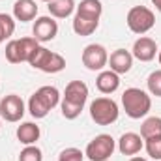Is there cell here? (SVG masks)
Instances as JSON below:
<instances>
[{
    "mask_svg": "<svg viewBox=\"0 0 161 161\" xmlns=\"http://www.w3.org/2000/svg\"><path fill=\"white\" fill-rule=\"evenodd\" d=\"M122 105H124V111L129 118L141 120L150 113L152 99H150L148 92H144L141 88H127L122 94Z\"/></svg>",
    "mask_w": 161,
    "mask_h": 161,
    "instance_id": "cell-1",
    "label": "cell"
},
{
    "mask_svg": "<svg viewBox=\"0 0 161 161\" xmlns=\"http://www.w3.org/2000/svg\"><path fill=\"white\" fill-rule=\"evenodd\" d=\"M118 105L113 97H96L92 103H90V116L92 120L96 122L97 125H111L118 120Z\"/></svg>",
    "mask_w": 161,
    "mask_h": 161,
    "instance_id": "cell-2",
    "label": "cell"
},
{
    "mask_svg": "<svg viewBox=\"0 0 161 161\" xmlns=\"http://www.w3.org/2000/svg\"><path fill=\"white\" fill-rule=\"evenodd\" d=\"M125 23L129 26V30L133 34H146L154 28L156 25V15L150 8L146 6H133L129 11H127V17H125Z\"/></svg>",
    "mask_w": 161,
    "mask_h": 161,
    "instance_id": "cell-3",
    "label": "cell"
},
{
    "mask_svg": "<svg viewBox=\"0 0 161 161\" xmlns=\"http://www.w3.org/2000/svg\"><path fill=\"white\" fill-rule=\"evenodd\" d=\"M114 148H116V141H114L111 135L101 133V135L94 137V139L88 142V146H86V150H84V156L90 161H107L113 156Z\"/></svg>",
    "mask_w": 161,
    "mask_h": 161,
    "instance_id": "cell-4",
    "label": "cell"
},
{
    "mask_svg": "<svg viewBox=\"0 0 161 161\" xmlns=\"http://www.w3.org/2000/svg\"><path fill=\"white\" fill-rule=\"evenodd\" d=\"M109 64V53L99 43H90L82 51V66L90 71H103Z\"/></svg>",
    "mask_w": 161,
    "mask_h": 161,
    "instance_id": "cell-5",
    "label": "cell"
},
{
    "mask_svg": "<svg viewBox=\"0 0 161 161\" xmlns=\"http://www.w3.org/2000/svg\"><path fill=\"white\" fill-rule=\"evenodd\" d=\"M25 116V101L17 94H8L0 99V118L6 122H19Z\"/></svg>",
    "mask_w": 161,
    "mask_h": 161,
    "instance_id": "cell-6",
    "label": "cell"
},
{
    "mask_svg": "<svg viewBox=\"0 0 161 161\" xmlns=\"http://www.w3.org/2000/svg\"><path fill=\"white\" fill-rule=\"evenodd\" d=\"M32 38L40 41V43H47V41H53L58 34V23L54 21V17L51 15H43L38 17L34 21V26H32Z\"/></svg>",
    "mask_w": 161,
    "mask_h": 161,
    "instance_id": "cell-7",
    "label": "cell"
},
{
    "mask_svg": "<svg viewBox=\"0 0 161 161\" xmlns=\"http://www.w3.org/2000/svg\"><path fill=\"white\" fill-rule=\"evenodd\" d=\"M158 51H159V49H158L156 41L152 40V38H148V36H141L139 40L133 43L131 54H133V58H137V60H141V62H150V60L156 58Z\"/></svg>",
    "mask_w": 161,
    "mask_h": 161,
    "instance_id": "cell-8",
    "label": "cell"
},
{
    "mask_svg": "<svg viewBox=\"0 0 161 161\" xmlns=\"http://www.w3.org/2000/svg\"><path fill=\"white\" fill-rule=\"evenodd\" d=\"M107 66H111V71H114L118 75H124L133 68V54L129 51H125V49H116V51L111 53Z\"/></svg>",
    "mask_w": 161,
    "mask_h": 161,
    "instance_id": "cell-9",
    "label": "cell"
},
{
    "mask_svg": "<svg viewBox=\"0 0 161 161\" xmlns=\"http://www.w3.org/2000/svg\"><path fill=\"white\" fill-rule=\"evenodd\" d=\"M142 141L144 139L141 135H137L133 131H127V133H124L120 139H118V150H120V154H124V156H137L142 150V146H144Z\"/></svg>",
    "mask_w": 161,
    "mask_h": 161,
    "instance_id": "cell-10",
    "label": "cell"
},
{
    "mask_svg": "<svg viewBox=\"0 0 161 161\" xmlns=\"http://www.w3.org/2000/svg\"><path fill=\"white\" fill-rule=\"evenodd\" d=\"M64 99L84 107V103L88 99V86H86V82H82V80H71V82H68L66 90H64Z\"/></svg>",
    "mask_w": 161,
    "mask_h": 161,
    "instance_id": "cell-11",
    "label": "cell"
},
{
    "mask_svg": "<svg viewBox=\"0 0 161 161\" xmlns=\"http://www.w3.org/2000/svg\"><path fill=\"white\" fill-rule=\"evenodd\" d=\"M38 15V4L36 0H17L13 4V19L21 23L34 21Z\"/></svg>",
    "mask_w": 161,
    "mask_h": 161,
    "instance_id": "cell-12",
    "label": "cell"
},
{
    "mask_svg": "<svg viewBox=\"0 0 161 161\" xmlns=\"http://www.w3.org/2000/svg\"><path fill=\"white\" fill-rule=\"evenodd\" d=\"M96 86L101 94H113L120 86V75L111 69H103V71H99V75L96 79Z\"/></svg>",
    "mask_w": 161,
    "mask_h": 161,
    "instance_id": "cell-13",
    "label": "cell"
},
{
    "mask_svg": "<svg viewBox=\"0 0 161 161\" xmlns=\"http://www.w3.org/2000/svg\"><path fill=\"white\" fill-rule=\"evenodd\" d=\"M34 96H36V99L40 101L49 113L60 103V92H58L56 86H49V84L47 86H41V88H38L34 92Z\"/></svg>",
    "mask_w": 161,
    "mask_h": 161,
    "instance_id": "cell-14",
    "label": "cell"
},
{
    "mask_svg": "<svg viewBox=\"0 0 161 161\" xmlns=\"http://www.w3.org/2000/svg\"><path fill=\"white\" fill-rule=\"evenodd\" d=\"M41 131H40V125L34 124V122H23L19 127H17V139L21 144L25 146H30V144H36L38 139H40Z\"/></svg>",
    "mask_w": 161,
    "mask_h": 161,
    "instance_id": "cell-15",
    "label": "cell"
},
{
    "mask_svg": "<svg viewBox=\"0 0 161 161\" xmlns=\"http://www.w3.org/2000/svg\"><path fill=\"white\" fill-rule=\"evenodd\" d=\"M99 26V19H92V17H84V15H79L75 13L73 17V32L77 36H92Z\"/></svg>",
    "mask_w": 161,
    "mask_h": 161,
    "instance_id": "cell-16",
    "label": "cell"
},
{
    "mask_svg": "<svg viewBox=\"0 0 161 161\" xmlns=\"http://www.w3.org/2000/svg\"><path fill=\"white\" fill-rule=\"evenodd\" d=\"M75 0H51L47 4V9L51 13V17L54 19H66L75 11Z\"/></svg>",
    "mask_w": 161,
    "mask_h": 161,
    "instance_id": "cell-17",
    "label": "cell"
},
{
    "mask_svg": "<svg viewBox=\"0 0 161 161\" xmlns=\"http://www.w3.org/2000/svg\"><path fill=\"white\" fill-rule=\"evenodd\" d=\"M79 15L84 17H92V19H99L103 13V4L99 0H80V4L75 8Z\"/></svg>",
    "mask_w": 161,
    "mask_h": 161,
    "instance_id": "cell-18",
    "label": "cell"
},
{
    "mask_svg": "<svg viewBox=\"0 0 161 161\" xmlns=\"http://www.w3.org/2000/svg\"><path fill=\"white\" fill-rule=\"evenodd\" d=\"M141 137L146 139H156L161 137V118L159 116H148L141 125Z\"/></svg>",
    "mask_w": 161,
    "mask_h": 161,
    "instance_id": "cell-19",
    "label": "cell"
},
{
    "mask_svg": "<svg viewBox=\"0 0 161 161\" xmlns=\"http://www.w3.org/2000/svg\"><path fill=\"white\" fill-rule=\"evenodd\" d=\"M64 68H66V58L62 54L51 51L49 56H47V60L43 62V66L40 68V71H43V73H58Z\"/></svg>",
    "mask_w": 161,
    "mask_h": 161,
    "instance_id": "cell-20",
    "label": "cell"
},
{
    "mask_svg": "<svg viewBox=\"0 0 161 161\" xmlns=\"http://www.w3.org/2000/svg\"><path fill=\"white\" fill-rule=\"evenodd\" d=\"M40 45V41L36 38H21L17 40V49H19V56H21V62H28L30 54L34 53V49Z\"/></svg>",
    "mask_w": 161,
    "mask_h": 161,
    "instance_id": "cell-21",
    "label": "cell"
},
{
    "mask_svg": "<svg viewBox=\"0 0 161 161\" xmlns=\"http://www.w3.org/2000/svg\"><path fill=\"white\" fill-rule=\"evenodd\" d=\"M15 32V19L8 13H0V43L11 38Z\"/></svg>",
    "mask_w": 161,
    "mask_h": 161,
    "instance_id": "cell-22",
    "label": "cell"
},
{
    "mask_svg": "<svg viewBox=\"0 0 161 161\" xmlns=\"http://www.w3.org/2000/svg\"><path fill=\"white\" fill-rule=\"evenodd\" d=\"M49 49L47 47H43V45H38L36 49H34V53L30 54V58H28V64L34 68V69H40L41 66H43V62L47 60V56H49Z\"/></svg>",
    "mask_w": 161,
    "mask_h": 161,
    "instance_id": "cell-23",
    "label": "cell"
},
{
    "mask_svg": "<svg viewBox=\"0 0 161 161\" xmlns=\"http://www.w3.org/2000/svg\"><path fill=\"white\" fill-rule=\"evenodd\" d=\"M60 109H62V116H64L66 120H75L80 113H82V109H84V107H80V105H77V103H71V101L62 99Z\"/></svg>",
    "mask_w": 161,
    "mask_h": 161,
    "instance_id": "cell-24",
    "label": "cell"
},
{
    "mask_svg": "<svg viewBox=\"0 0 161 161\" xmlns=\"http://www.w3.org/2000/svg\"><path fill=\"white\" fill-rule=\"evenodd\" d=\"M146 86H148V92L156 97H161V69H156L148 75L146 79Z\"/></svg>",
    "mask_w": 161,
    "mask_h": 161,
    "instance_id": "cell-25",
    "label": "cell"
},
{
    "mask_svg": "<svg viewBox=\"0 0 161 161\" xmlns=\"http://www.w3.org/2000/svg\"><path fill=\"white\" fill-rule=\"evenodd\" d=\"M19 161H43V154L36 144L25 146L19 154Z\"/></svg>",
    "mask_w": 161,
    "mask_h": 161,
    "instance_id": "cell-26",
    "label": "cell"
},
{
    "mask_svg": "<svg viewBox=\"0 0 161 161\" xmlns=\"http://www.w3.org/2000/svg\"><path fill=\"white\" fill-rule=\"evenodd\" d=\"M144 148L148 152V156L156 161H161V137H156V139H146L144 142Z\"/></svg>",
    "mask_w": 161,
    "mask_h": 161,
    "instance_id": "cell-27",
    "label": "cell"
},
{
    "mask_svg": "<svg viewBox=\"0 0 161 161\" xmlns=\"http://www.w3.org/2000/svg\"><path fill=\"white\" fill-rule=\"evenodd\" d=\"M58 161H84V152H80L79 148H75V146L64 148L58 154Z\"/></svg>",
    "mask_w": 161,
    "mask_h": 161,
    "instance_id": "cell-28",
    "label": "cell"
},
{
    "mask_svg": "<svg viewBox=\"0 0 161 161\" xmlns=\"http://www.w3.org/2000/svg\"><path fill=\"white\" fill-rule=\"evenodd\" d=\"M28 111H30V114L36 118V120H40V118H45L47 114H49V111L41 105L40 101L36 99V96L32 94L30 96V99H28Z\"/></svg>",
    "mask_w": 161,
    "mask_h": 161,
    "instance_id": "cell-29",
    "label": "cell"
},
{
    "mask_svg": "<svg viewBox=\"0 0 161 161\" xmlns=\"http://www.w3.org/2000/svg\"><path fill=\"white\" fill-rule=\"evenodd\" d=\"M6 60L9 64H21V56H19V49H17V40L8 41V45H6Z\"/></svg>",
    "mask_w": 161,
    "mask_h": 161,
    "instance_id": "cell-30",
    "label": "cell"
},
{
    "mask_svg": "<svg viewBox=\"0 0 161 161\" xmlns=\"http://www.w3.org/2000/svg\"><path fill=\"white\" fill-rule=\"evenodd\" d=\"M152 4H154V6L158 8V11L161 13V0H152Z\"/></svg>",
    "mask_w": 161,
    "mask_h": 161,
    "instance_id": "cell-31",
    "label": "cell"
},
{
    "mask_svg": "<svg viewBox=\"0 0 161 161\" xmlns=\"http://www.w3.org/2000/svg\"><path fill=\"white\" fill-rule=\"evenodd\" d=\"M129 161H148V159H144V158H131Z\"/></svg>",
    "mask_w": 161,
    "mask_h": 161,
    "instance_id": "cell-32",
    "label": "cell"
},
{
    "mask_svg": "<svg viewBox=\"0 0 161 161\" xmlns=\"http://www.w3.org/2000/svg\"><path fill=\"white\" fill-rule=\"evenodd\" d=\"M158 60H159V66H161V51H158Z\"/></svg>",
    "mask_w": 161,
    "mask_h": 161,
    "instance_id": "cell-33",
    "label": "cell"
},
{
    "mask_svg": "<svg viewBox=\"0 0 161 161\" xmlns=\"http://www.w3.org/2000/svg\"><path fill=\"white\" fill-rule=\"evenodd\" d=\"M41 2H47V4H49V2H51V0H41Z\"/></svg>",
    "mask_w": 161,
    "mask_h": 161,
    "instance_id": "cell-34",
    "label": "cell"
}]
</instances>
